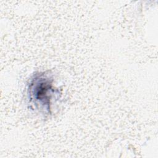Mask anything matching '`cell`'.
<instances>
[{
  "label": "cell",
  "mask_w": 158,
  "mask_h": 158,
  "mask_svg": "<svg viewBox=\"0 0 158 158\" xmlns=\"http://www.w3.org/2000/svg\"><path fill=\"white\" fill-rule=\"evenodd\" d=\"M53 78L46 72L35 74L28 87V98L33 107L44 114H51L52 97L55 93Z\"/></svg>",
  "instance_id": "1"
}]
</instances>
